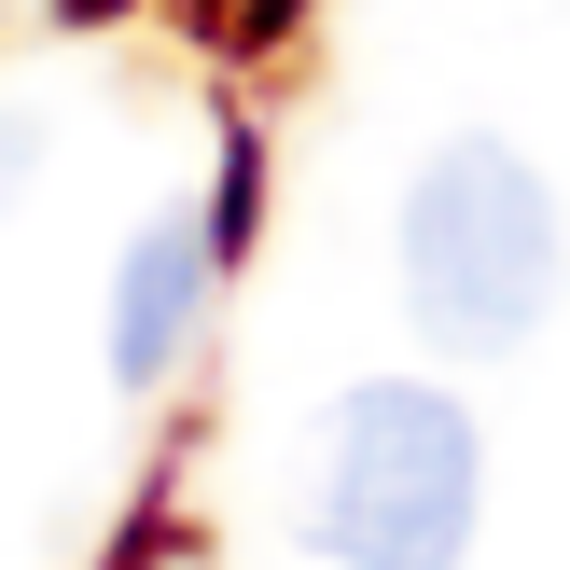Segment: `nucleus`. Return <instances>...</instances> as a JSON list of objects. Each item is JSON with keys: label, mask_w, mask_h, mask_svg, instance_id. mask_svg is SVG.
<instances>
[{"label": "nucleus", "mask_w": 570, "mask_h": 570, "mask_svg": "<svg viewBox=\"0 0 570 570\" xmlns=\"http://www.w3.org/2000/svg\"><path fill=\"white\" fill-rule=\"evenodd\" d=\"M557 278H570V223L515 139H445L404 181V321L445 362L529 348L557 321Z\"/></svg>", "instance_id": "obj_2"}, {"label": "nucleus", "mask_w": 570, "mask_h": 570, "mask_svg": "<svg viewBox=\"0 0 570 570\" xmlns=\"http://www.w3.org/2000/svg\"><path fill=\"white\" fill-rule=\"evenodd\" d=\"M209 293H223V223H209V209H154V223L126 237V265H111V376L154 390L167 362L195 348Z\"/></svg>", "instance_id": "obj_3"}, {"label": "nucleus", "mask_w": 570, "mask_h": 570, "mask_svg": "<svg viewBox=\"0 0 570 570\" xmlns=\"http://www.w3.org/2000/svg\"><path fill=\"white\" fill-rule=\"evenodd\" d=\"M473 501H488V445H473L460 390L362 376L321 404V445H306V557L321 570H460Z\"/></svg>", "instance_id": "obj_1"}, {"label": "nucleus", "mask_w": 570, "mask_h": 570, "mask_svg": "<svg viewBox=\"0 0 570 570\" xmlns=\"http://www.w3.org/2000/svg\"><path fill=\"white\" fill-rule=\"evenodd\" d=\"M28 167H42V126H28V111H0V209L28 195Z\"/></svg>", "instance_id": "obj_4"}]
</instances>
